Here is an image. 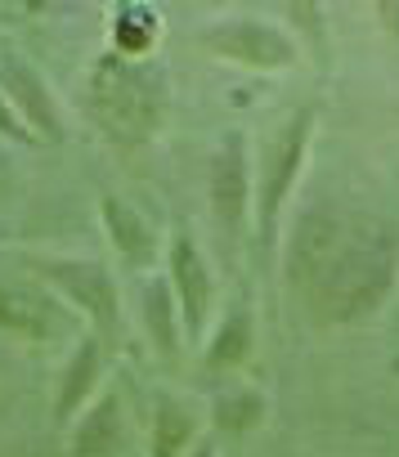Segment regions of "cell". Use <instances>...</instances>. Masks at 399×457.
Listing matches in <instances>:
<instances>
[{"instance_id":"1","label":"cell","mask_w":399,"mask_h":457,"mask_svg":"<svg viewBox=\"0 0 399 457\" xmlns=\"http://www.w3.org/2000/svg\"><path fill=\"white\" fill-rule=\"evenodd\" d=\"M399 243L390 224L350 206H314L292 238V283L328 323L372 314L395 278Z\"/></svg>"},{"instance_id":"2","label":"cell","mask_w":399,"mask_h":457,"mask_svg":"<svg viewBox=\"0 0 399 457\" xmlns=\"http://www.w3.org/2000/svg\"><path fill=\"white\" fill-rule=\"evenodd\" d=\"M90 112L117 144H144L166 112V77L153 63L108 54L90 72Z\"/></svg>"},{"instance_id":"3","label":"cell","mask_w":399,"mask_h":457,"mask_svg":"<svg viewBox=\"0 0 399 457\" xmlns=\"http://www.w3.org/2000/svg\"><path fill=\"white\" fill-rule=\"evenodd\" d=\"M310 126H314V112H296L287 117L274 139L265 144V157H261V224L274 228L278 220V206L283 197L292 193V179L305 162V144H310Z\"/></svg>"},{"instance_id":"4","label":"cell","mask_w":399,"mask_h":457,"mask_svg":"<svg viewBox=\"0 0 399 457\" xmlns=\"http://www.w3.org/2000/svg\"><path fill=\"white\" fill-rule=\"evenodd\" d=\"M207 46L220 50L225 59H238V63H252V68H287L296 59L292 41L265 23H225V28H212L207 32Z\"/></svg>"},{"instance_id":"5","label":"cell","mask_w":399,"mask_h":457,"mask_svg":"<svg viewBox=\"0 0 399 457\" xmlns=\"http://www.w3.org/2000/svg\"><path fill=\"white\" fill-rule=\"evenodd\" d=\"M63 328H68V314L50 296H41L28 283L0 278V332H14V337H28V341H46V337L63 332Z\"/></svg>"},{"instance_id":"6","label":"cell","mask_w":399,"mask_h":457,"mask_svg":"<svg viewBox=\"0 0 399 457\" xmlns=\"http://www.w3.org/2000/svg\"><path fill=\"white\" fill-rule=\"evenodd\" d=\"M170 278H175V292H179V319L188 332H203L207 323V310H212V274H207V261L184 234L170 243Z\"/></svg>"},{"instance_id":"7","label":"cell","mask_w":399,"mask_h":457,"mask_svg":"<svg viewBox=\"0 0 399 457\" xmlns=\"http://www.w3.org/2000/svg\"><path fill=\"white\" fill-rule=\"evenodd\" d=\"M46 274L99 323V328H112L117 323V292H112V278L99 270V265H81V261H50Z\"/></svg>"},{"instance_id":"8","label":"cell","mask_w":399,"mask_h":457,"mask_svg":"<svg viewBox=\"0 0 399 457\" xmlns=\"http://www.w3.org/2000/svg\"><path fill=\"white\" fill-rule=\"evenodd\" d=\"M212 202L225 228L243 224L247 211V153H243V135H229V144L220 148L216 166H212Z\"/></svg>"},{"instance_id":"9","label":"cell","mask_w":399,"mask_h":457,"mask_svg":"<svg viewBox=\"0 0 399 457\" xmlns=\"http://www.w3.org/2000/svg\"><path fill=\"white\" fill-rule=\"evenodd\" d=\"M0 77H5V86H10L14 104H23L28 126H37V130H41V135H50V139H59V135H63V130H59V112L50 108V95H46L41 77H37L28 63L5 59V63H0Z\"/></svg>"},{"instance_id":"10","label":"cell","mask_w":399,"mask_h":457,"mask_svg":"<svg viewBox=\"0 0 399 457\" xmlns=\"http://www.w3.org/2000/svg\"><path fill=\"white\" fill-rule=\"evenodd\" d=\"M104 224H108V234H112V247L121 252L126 265H148L153 261V234H148V224L117 197H104Z\"/></svg>"},{"instance_id":"11","label":"cell","mask_w":399,"mask_h":457,"mask_svg":"<svg viewBox=\"0 0 399 457\" xmlns=\"http://www.w3.org/2000/svg\"><path fill=\"white\" fill-rule=\"evenodd\" d=\"M121 439V412H117V395H104L95 412H86V426L77 430V453L81 457H108Z\"/></svg>"},{"instance_id":"12","label":"cell","mask_w":399,"mask_h":457,"mask_svg":"<svg viewBox=\"0 0 399 457\" xmlns=\"http://www.w3.org/2000/svg\"><path fill=\"white\" fill-rule=\"evenodd\" d=\"M95 372H99V341L86 337L68 363V377H63V395H59V417H72L77 403L86 399V390L95 386Z\"/></svg>"},{"instance_id":"13","label":"cell","mask_w":399,"mask_h":457,"mask_svg":"<svg viewBox=\"0 0 399 457\" xmlns=\"http://www.w3.org/2000/svg\"><path fill=\"white\" fill-rule=\"evenodd\" d=\"M247 350H252V314L238 305V310L225 319V328H220V337H216V345H212V363H216V368L238 363Z\"/></svg>"},{"instance_id":"14","label":"cell","mask_w":399,"mask_h":457,"mask_svg":"<svg viewBox=\"0 0 399 457\" xmlns=\"http://www.w3.org/2000/svg\"><path fill=\"white\" fill-rule=\"evenodd\" d=\"M188 435H193L188 412L175 408V403H162V412H157V435H153V457H175V453L188 444Z\"/></svg>"},{"instance_id":"15","label":"cell","mask_w":399,"mask_h":457,"mask_svg":"<svg viewBox=\"0 0 399 457\" xmlns=\"http://www.w3.org/2000/svg\"><path fill=\"white\" fill-rule=\"evenodd\" d=\"M144 314H148L153 341L170 354V350H175V310H170V292H166L162 283H153V287L144 292Z\"/></svg>"},{"instance_id":"16","label":"cell","mask_w":399,"mask_h":457,"mask_svg":"<svg viewBox=\"0 0 399 457\" xmlns=\"http://www.w3.org/2000/svg\"><path fill=\"white\" fill-rule=\"evenodd\" d=\"M0 135H14V139H28V126L5 108V99H0Z\"/></svg>"},{"instance_id":"17","label":"cell","mask_w":399,"mask_h":457,"mask_svg":"<svg viewBox=\"0 0 399 457\" xmlns=\"http://www.w3.org/2000/svg\"><path fill=\"white\" fill-rule=\"evenodd\" d=\"M197 457H212V448H197Z\"/></svg>"}]
</instances>
